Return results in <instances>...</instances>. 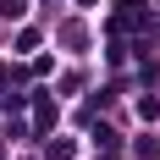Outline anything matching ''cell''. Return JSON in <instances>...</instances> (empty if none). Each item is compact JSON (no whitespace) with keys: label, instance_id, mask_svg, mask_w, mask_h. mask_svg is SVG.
Masks as SVG:
<instances>
[{"label":"cell","instance_id":"6da1fadb","mask_svg":"<svg viewBox=\"0 0 160 160\" xmlns=\"http://www.w3.org/2000/svg\"><path fill=\"white\" fill-rule=\"evenodd\" d=\"M0 17H22V0H0Z\"/></svg>","mask_w":160,"mask_h":160}]
</instances>
